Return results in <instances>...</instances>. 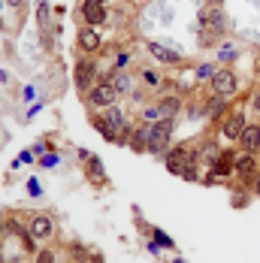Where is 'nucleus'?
Instances as JSON below:
<instances>
[{
  "label": "nucleus",
  "instance_id": "22",
  "mask_svg": "<svg viewBox=\"0 0 260 263\" xmlns=\"http://www.w3.org/2000/svg\"><path fill=\"white\" fill-rule=\"evenodd\" d=\"M182 179H188V182H194V179H197V170H194V163H188V166L182 170Z\"/></svg>",
  "mask_w": 260,
  "mask_h": 263
},
{
  "label": "nucleus",
  "instance_id": "20",
  "mask_svg": "<svg viewBox=\"0 0 260 263\" xmlns=\"http://www.w3.org/2000/svg\"><path fill=\"white\" fill-rule=\"evenodd\" d=\"M155 242H160V245H163V248H173V245H176V242H173V239L166 236V233H160V230H155Z\"/></svg>",
  "mask_w": 260,
  "mask_h": 263
},
{
  "label": "nucleus",
  "instance_id": "21",
  "mask_svg": "<svg viewBox=\"0 0 260 263\" xmlns=\"http://www.w3.org/2000/svg\"><path fill=\"white\" fill-rule=\"evenodd\" d=\"M27 191H30V197H40V194H43V184L36 182V179H30V182H27Z\"/></svg>",
  "mask_w": 260,
  "mask_h": 263
},
{
  "label": "nucleus",
  "instance_id": "8",
  "mask_svg": "<svg viewBox=\"0 0 260 263\" xmlns=\"http://www.w3.org/2000/svg\"><path fill=\"white\" fill-rule=\"evenodd\" d=\"M79 46H82L85 52H97V49H100V36H97V30L85 27V30L79 33Z\"/></svg>",
  "mask_w": 260,
  "mask_h": 263
},
{
  "label": "nucleus",
  "instance_id": "17",
  "mask_svg": "<svg viewBox=\"0 0 260 263\" xmlns=\"http://www.w3.org/2000/svg\"><path fill=\"white\" fill-rule=\"evenodd\" d=\"M257 139H260L257 127H245V130H242V136H239V142H242L248 152H254V148H257Z\"/></svg>",
  "mask_w": 260,
  "mask_h": 263
},
{
  "label": "nucleus",
  "instance_id": "7",
  "mask_svg": "<svg viewBox=\"0 0 260 263\" xmlns=\"http://www.w3.org/2000/svg\"><path fill=\"white\" fill-rule=\"evenodd\" d=\"M184 166H188V155H184V148H173V152L166 155V170L176 173V176H182Z\"/></svg>",
  "mask_w": 260,
  "mask_h": 263
},
{
  "label": "nucleus",
  "instance_id": "24",
  "mask_svg": "<svg viewBox=\"0 0 260 263\" xmlns=\"http://www.w3.org/2000/svg\"><path fill=\"white\" fill-rule=\"evenodd\" d=\"M36 263H54V254H52V251H40Z\"/></svg>",
  "mask_w": 260,
  "mask_h": 263
},
{
  "label": "nucleus",
  "instance_id": "11",
  "mask_svg": "<svg viewBox=\"0 0 260 263\" xmlns=\"http://www.w3.org/2000/svg\"><path fill=\"white\" fill-rule=\"evenodd\" d=\"M203 22H209V25H212V30H218V33H221V30H227V15H224L218 6H215L209 15H203Z\"/></svg>",
  "mask_w": 260,
  "mask_h": 263
},
{
  "label": "nucleus",
  "instance_id": "5",
  "mask_svg": "<svg viewBox=\"0 0 260 263\" xmlns=\"http://www.w3.org/2000/svg\"><path fill=\"white\" fill-rule=\"evenodd\" d=\"M52 218H46V215H36V218H30V236L33 239H49L52 236Z\"/></svg>",
  "mask_w": 260,
  "mask_h": 263
},
{
  "label": "nucleus",
  "instance_id": "25",
  "mask_svg": "<svg viewBox=\"0 0 260 263\" xmlns=\"http://www.w3.org/2000/svg\"><path fill=\"white\" fill-rule=\"evenodd\" d=\"M36 15H40V25H46V15H49V6H46V3H40V12H36Z\"/></svg>",
  "mask_w": 260,
  "mask_h": 263
},
{
  "label": "nucleus",
  "instance_id": "29",
  "mask_svg": "<svg viewBox=\"0 0 260 263\" xmlns=\"http://www.w3.org/2000/svg\"><path fill=\"white\" fill-rule=\"evenodd\" d=\"M254 109H260V94H254Z\"/></svg>",
  "mask_w": 260,
  "mask_h": 263
},
{
  "label": "nucleus",
  "instance_id": "18",
  "mask_svg": "<svg viewBox=\"0 0 260 263\" xmlns=\"http://www.w3.org/2000/svg\"><path fill=\"white\" fill-rule=\"evenodd\" d=\"M88 166H91V179H94L97 184H103L106 182V173H103V163H100V158H94V155H91V158H88Z\"/></svg>",
  "mask_w": 260,
  "mask_h": 263
},
{
  "label": "nucleus",
  "instance_id": "13",
  "mask_svg": "<svg viewBox=\"0 0 260 263\" xmlns=\"http://www.w3.org/2000/svg\"><path fill=\"white\" fill-rule=\"evenodd\" d=\"M179 97H166V100H160V106H157V115L160 118H173L176 112H179Z\"/></svg>",
  "mask_w": 260,
  "mask_h": 263
},
{
  "label": "nucleus",
  "instance_id": "6",
  "mask_svg": "<svg viewBox=\"0 0 260 263\" xmlns=\"http://www.w3.org/2000/svg\"><path fill=\"white\" fill-rule=\"evenodd\" d=\"M245 130V118L242 115H230V118H224V124H221V133L227 136V139H239Z\"/></svg>",
  "mask_w": 260,
  "mask_h": 263
},
{
  "label": "nucleus",
  "instance_id": "31",
  "mask_svg": "<svg viewBox=\"0 0 260 263\" xmlns=\"http://www.w3.org/2000/svg\"><path fill=\"white\" fill-rule=\"evenodd\" d=\"M257 136H260V124H257ZM257 148H260V139H257Z\"/></svg>",
  "mask_w": 260,
  "mask_h": 263
},
{
  "label": "nucleus",
  "instance_id": "14",
  "mask_svg": "<svg viewBox=\"0 0 260 263\" xmlns=\"http://www.w3.org/2000/svg\"><path fill=\"white\" fill-rule=\"evenodd\" d=\"M91 79H94V67H91V64H79V67H76V85L85 91Z\"/></svg>",
  "mask_w": 260,
  "mask_h": 263
},
{
  "label": "nucleus",
  "instance_id": "28",
  "mask_svg": "<svg viewBox=\"0 0 260 263\" xmlns=\"http://www.w3.org/2000/svg\"><path fill=\"white\" fill-rule=\"evenodd\" d=\"M6 3H9V6H22L25 0H6Z\"/></svg>",
  "mask_w": 260,
  "mask_h": 263
},
{
  "label": "nucleus",
  "instance_id": "2",
  "mask_svg": "<svg viewBox=\"0 0 260 263\" xmlns=\"http://www.w3.org/2000/svg\"><path fill=\"white\" fill-rule=\"evenodd\" d=\"M212 88H215V94H221V97L233 94V91H236V76H233V70H218V73L212 76Z\"/></svg>",
  "mask_w": 260,
  "mask_h": 263
},
{
  "label": "nucleus",
  "instance_id": "32",
  "mask_svg": "<svg viewBox=\"0 0 260 263\" xmlns=\"http://www.w3.org/2000/svg\"><path fill=\"white\" fill-rule=\"evenodd\" d=\"M0 27H3V22H0Z\"/></svg>",
  "mask_w": 260,
  "mask_h": 263
},
{
  "label": "nucleus",
  "instance_id": "33",
  "mask_svg": "<svg viewBox=\"0 0 260 263\" xmlns=\"http://www.w3.org/2000/svg\"><path fill=\"white\" fill-rule=\"evenodd\" d=\"M100 3H106V0H100Z\"/></svg>",
  "mask_w": 260,
  "mask_h": 263
},
{
  "label": "nucleus",
  "instance_id": "3",
  "mask_svg": "<svg viewBox=\"0 0 260 263\" xmlns=\"http://www.w3.org/2000/svg\"><path fill=\"white\" fill-rule=\"evenodd\" d=\"M115 97H118V91L112 88V82H103V85H97V88L91 91V103L94 106H112Z\"/></svg>",
  "mask_w": 260,
  "mask_h": 263
},
{
  "label": "nucleus",
  "instance_id": "27",
  "mask_svg": "<svg viewBox=\"0 0 260 263\" xmlns=\"http://www.w3.org/2000/svg\"><path fill=\"white\" fill-rule=\"evenodd\" d=\"M254 191H257V194H260V170H257V173H254Z\"/></svg>",
  "mask_w": 260,
  "mask_h": 263
},
{
  "label": "nucleus",
  "instance_id": "30",
  "mask_svg": "<svg viewBox=\"0 0 260 263\" xmlns=\"http://www.w3.org/2000/svg\"><path fill=\"white\" fill-rule=\"evenodd\" d=\"M212 3H215V6H221V3H224V0H212Z\"/></svg>",
  "mask_w": 260,
  "mask_h": 263
},
{
  "label": "nucleus",
  "instance_id": "26",
  "mask_svg": "<svg viewBox=\"0 0 260 263\" xmlns=\"http://www.w3.org/2000/svg\"><path fill=\"white\" fill-rule=\"evenodd\" d=\"M54 163H58V158H54V155H46V158H43V166H54Z\"/></svg>",
  "mask_w": 260,
  "mask_h": 263
},
{
  "label": "nucleus",
  "instance_id": "12",
  "mask_svg": "<svg viewBox=\"0 0 260 263\" xmlns=\"http://www.w3.org/2000/svg\"><path fill=\"white\" fill-rule=\"evenodd\" d=\"M103 121L115 130V127H124V115H121V109L112 103V106H106V115H103Z\"/></svg>",
  "mask_w": 260,
  "mask_h": 263
},
{
  "label": "nucleus",
  "instance_id": "15",
  "mask_svg": "<svg viewBox=\"0 0 260 263\" xmlns=\"http://www.w3.org/2000/svg\"><path fill=\"white\" fill-rule=\"evenodd\" d=\"M109 82H112V88H115L118 94H127L130 91V76L127 73H121V70H115V73L109 76Z\"/></svg>",
  "mask_w": 260,
  "mask_h": 263
},
{
  "label": "nucleus",
  "instance_id": "19",
  "mask_svg": "<svg viewBox=\"0 0 260 263\" xmlns=\"http://www.w3.org/2000/svg\"><path fill=\"white\" fill-rule=\"evenodd\" d=\"M215 73H218V70H215V67H212V64H203V67H200V70H197V76H200V79H212V76H215Z\"/></svg>",
  "mask_w": 260,
  "mask_h": 263
},
{
  "label": "nucleus",
  "instance_id": "1",
  "mask_svg": "<svg viewBox=\"0 0 260 263\" xmlns=\"http://www.w3.org/2000/svg\"><path fill=\"white\" fill-rule=\"evenodd\" d=\"M173 118H160V121H152L148 127V152L152 155H163L166 145H170V136H173Z\"/></svg>",
  "mask_w": 260,
  "mask_h": 263
},
{
  "label": "nucleus",
  "instance_id": "9",
  "mask_svg": "<svg viewBox=\"0 0 260 263\" xmlns=\"http://www.w3.org/2000/svg\"><path fill=\"white\" fill-rule=\"evenodd\" d=\"M236 173H239V176H254V173H257V160H254L251 152L236 158Z\"/></svg>",
  "mask_w": 260,
  "mask_h": 263
},
{
  "label": "nucleus",
  "instance_id": "16",
  "mask_svg": "<svg viewBox=\"0 0 260 263\" xmlns=\"http://www.w3.org/2000/svg\"><path fill=\"white\" fill-rule=\"evenodd\" d=\"M148 49H152V54H155V58L166 61V64H179V52H170V49H163L160 43H152Z\"/></svg>",
  "mask_w": 260,
  "mask_h": 263
},
{
  "label": "nucleus",
  "instance_id": "4",
  "mask_svg": "<svg viewBox=\"0 0 260 263\" xmlns=\"http://www.w3.org/2000/svg\"><path fill=\"white\" fill-rule=\"evenodd\" d=\"M82 15L88 18V25H103L106 22V12H103V3L100 0H85L82 3Z\"/></svg>",
  "mask_w": 260,
  "mask_h": 263
},
{
  "label": "nucleus",
  "instance_id": "10",
  "mask_svg": "<svg viewBox=\"0 0 260 263\" xmlns=\"http://www.w3.org/2000/svg\"><path fill=\"white\" fill-rule=\"evenodd\" d=\"M233 166H236V155L233 152H224L221 158L215 160V176H230Z\"/></svg>",
  "mask_w": 260,
  "mask_h": 263
},
{
  "label": "nucleus",
  "instance_id": "23",
  "mask_svg": "<svg viewBox=\"0 0 260 263\" xmlns=\"http://www.w3.org/2000/svg\"><path fill=\"white\" fill-rule=\"evenodd\" d=\"M230 58H236V49L233 46H224L221 49V61H230Z\"/></svg>",
  "mask_w": 260,
  "mask_h": 263
}]
</instances>
